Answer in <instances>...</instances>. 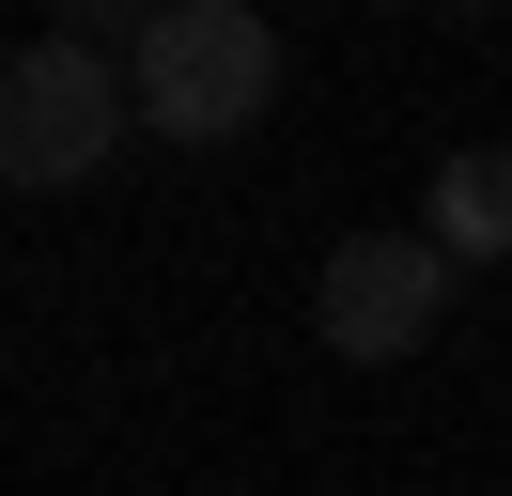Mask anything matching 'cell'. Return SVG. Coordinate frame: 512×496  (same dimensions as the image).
Wrapping results in <instances>:
<instances>
[{
	"label": "cell",
	"instance_id": "1",
	"mask_svg": "<svg viewBox=\"0 0 512 496\" xmlns=\"http://www.w3.org/2000/svg\"><path fill=\"white\" fill-rule=\"evenodd\" d=\"M125 93L156 140H249L264 93H280V31L249 16V0H156V16L125 31Z\"/></svg>",
	"mask_w": 512,
	"mask_h": 496
},
{
	"label": "cell",
	"instance_id": "2",
	"mask_svg": "<svg viewBox=\"0 0 512 496\" xmlns=\"http://www.w3.org/2000/svg\"><path fill=\"white\" fill-rule=\"evenodd\" d=\"M125 124H140V93H125V62L94 31H32L0 62V171L16 186H94Z\"/></svg>",
	"mask_w": 512,
	"mask_h": 496
},
{
	"label": "cell",
	"instance_id": "3",
	"mask_svg": "<svg viewBox=\"0 0 512 496\" xmlns=\"http://www.w3.org/2000/svg\"><path fill=\"white\" fill-rule=\"evenodd\" d=\"M435 310H450V248H435V233H342V248H326V279H311V326L342 341L357 372L419 357Z\"/></svg>",
	"mask_w": 512,
	"mask_h": 496
},
{
	"label": "cell",
	"instance_id": "4",
	"mask_svg": "<svg viewBox=\"0 0 512 496\" xmlns=\"http://www.w3.org/2000/svg\"><path fill=\"white\" fill-rule=\"evenodd\" d=\"M419 233H435L450 264H497V248H512V155H450V171H435V217H419Z\"/></svg>",
	"mask_w": 512,
	"mask_h": 496
}]
</instances>
